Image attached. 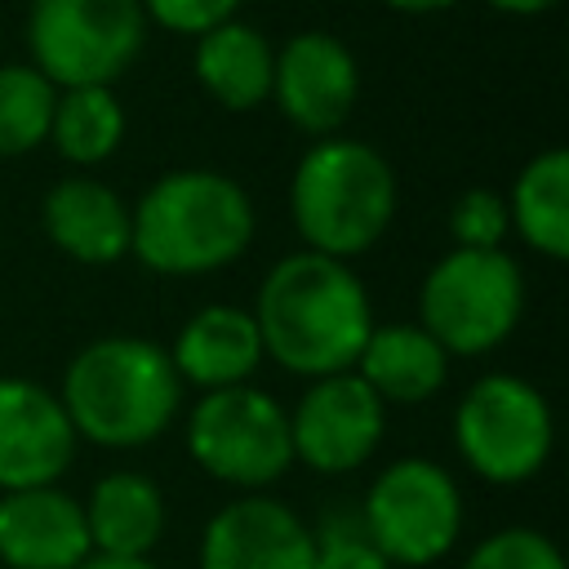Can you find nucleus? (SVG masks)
<instances>
[{"label":"nucleus","mask_w":569,"mask_h":569,"mask_svg":"<svg viewBox=\"0 0 569 569\" xmlns=\"http://www.w3.org/2000/svg\"><path fill=\"white\" fill-rule=\"evenodd\" d=\"M253 325L262 356L311 382L356 369L373 329V307L365 280L347 262L298 249L262 276Z\"/></svg>","instance_id":"f257e3e1"},{"label":"nucleus","mask_w":569,"mask_h":569,"mask_svg":"<svg viewBox=\"0 0 569 569\" xmlns=\"http://www.w3.org/2000/svg\"><path fill=\"white\" fill-rule=\"evenodd\" d=\"M76 440L102 449H142L169 431L182 405V378L169 351L138 333H107L84 342L58 391Z\"/></svg>","instance_id":"f03ea898"},{"label":"nucleus","mask_w":569,"mask_h":569,"mask_svg":"<svg viewBox=\"0 0 569 569\" xmlns=\"http://www.w3.org/2000/svg\"><path fill=\"white\" fill-rule=\"evenodd\" d=\"M129 253L156 276H209L231 267L253 240L249 191L213 169H173L129 209Z\"/></svg>","instance_id":"7ed1b4c3"},{"label":"nucleus","mask_w":569,"mask_h":569,"mask_svg":"<svg viewBox=\"0 0 569 569\" xmlns=\"http://www.w3.org/2000/svg\"><path fill=\"white\" fill-rule=\"evenodd\" d=\"M400 204L391 160L360 138H316L293 169L289 213L311 253L360 258L373 249Z\"/></svg>","instance_id":"20e7f679"},{"label":"nucleus","mask_w":569,"mask_h":569,"mask_svg":"<svg viewBox=\"0 0 569 569\" xmlns=\"http://www.w3.org/2000/svg\"><path fill=\"white\" fill-rule=\"evenodd\" d=\"M525 311V271L507 249H449L418 289V325L449 356L502 347Z\"/></svg>","instance_id":"39448f33"},{"label":"nucleus","mask_w":569,"mask_h":569,"mask_svg":"<svg viewBox=\"0 0 569 569\" xmlns=\"http://www.w3.org/2000/svg\"><path fill=\"white\" fill-rule=\"evenodd\" d=\"M147 44L138 0H31L27 53L53 89L111 84Z\"/></svg>","instance_id":"423d86ee"},{"label":"nucleus","mask_w":569,"mask_h":569,"mask_svg":"<svg viewBox=\"0 0 569 569\" xmlns=\"http://www.w3.org/2000/svg\"><path fill=\"white\" fill-rule=\"evenodd\" d=\"M453 445L480 480L525 485L551 458L556 418L547 396L520 373H485L453 409Z\"/></svg>","instance_id":"0eeeda50"},{"label":"nucleus","mask_w":569,"mask_h":569,"mask_svg":"<svg viewBox=\"0 0 569 569\" xmlns=\"http://www.w3.org/2000/svg\"><path fill=\"white\" fill-rule=\"evenodd\" d=\"M187 449L204 476L244 493H262L293 467L289 413L253 382L204 391L187 413Z\"/></svg>","instance_id":"6e6552de"},{"label":"nucleus","mask_w":569,"mask_h":569,"mask_svg":"<svg viewBox=\"0 0 569 569\" xmlns=\"http://www.w3.org/2000/svg\"><path fill=\"white\" fill-rule=\"evenodd\" d=\"M356 516L391 569H422L458 547L462 489L431 458H396L373 476Z\"/></svg>","instance_id":"1a4fd4ad"},{"label":"nucleus","mask_w":569,"mask_h":569,"mask_svg":"<svg viewBox=\"0 0 569 569\" xmlns=\"http://www.w3.org/2000/svg\"><path fill=\"white\" fill-rule=\"evenodd\" d=\"M387 431V405L360 382L356 369L311 378L302 400L289 409V445L293 462L311 471L342 476L365 467Z\"/></svg>","instance_id":"9d476101"},{"label":"nucleus","mask_w":569,"mask_h":569,"mask_svg":"<svg viewBox=\"0 0 569 569\" xmlns=\"http://www.w3.org/2000/svg\"><path fill=\"white\" fill-rule=\"evenodd\" d=\"M271 98L284 120L311 138H333L360 98L356 53L329 31H298L276 49Z\"/></svg>","instance_id":"9b49d317"},{"label":"nucleus","mask_w":569,"mask_h":569,"mask_svg":"<svg viewBox=\"0 0 569 569\" xmlns=\"http://www.w3.org/2000/svg\"><path fill=\"white\" fill-rule=\"evenodd\" d=\"M76 458V431L53 391L31 378H0V493L58 485Z\"/></svg>","instance_id":"f8f14e48"},{"label":"nucleus","mask_w":569,"mask_h":569,"mask_svg":"<svg viewBox=\"0 0 569 569\" xmlns=\"http://www.w3.org/2000/svg\"><path fill=\"white\" fill-rule=\"evenodd\" d=\"M200 569H316L311 525L280 498L244 493L204 525Z\"/></svg>","instance_id":"ddd939ff"},{"label":"nucleus","mask_w":569,"mask_h":569,"mask_svg":"<svg viewBox=\"0 0 569 569\" xmlns=\"http://www.w3.org/2000/svg\"><path fill=\"white\" fill-rule=\"evenodd\" d=\"M93 556L84 507L58 489H13L0 493V565L9 569H80Z\"/></svg>","instance_id":"4468645a"},{"label":"nucleus","mask_w":569,"mask_h":569,"mask_svg":"<svg viewBox=\"0 0 569 569\" xmlns=\"http://www.w3.org/2000/svg\"><path fill=\"white\" fill-rule=\"evenodd\" d=\"M40 218H44L49 240L84 267H107L129 253V227H133L129 204L120 200L116 187H107L89 173H71V178L53 182Z\"/></svg>","instance_id":"2eb2a0df"},{"label":"nucleus","mask_w":569,"mask_h":569,"mask_svg":"<svg viewBox=\"0 0 569 569\" xmlns=\"http://www.w3.org/2000/svg\"><path fill=\"white\" fill-rule=\"evenodd\" d=\"M169 360L182 382H196L200 391L240 387L262 365V338L253 325V311L231 302L200 307L173 338Z\"/></svg>","instance_id":"dca6fc26"},{"label":"nucleus","mask_w":569,"mask_h":569,"mask_svg":"<svg viewBox=\"0 0 569 569\" xmlns=\"http://www.w3.org/2000/svg\"><path fill=\"white\" fill-rule=\"evenodd\" d=\"M356 373L382 405H422L445 387L449 351L422 325H373Z\"/></svg>","instance_id":"f3484780"},{"label":"nucleus","mask_w":569,"mask_h":569,"mask_svg":"<svg viewBox=\"0 0 569 569\" xmlns=\"http://www.w3.org/2000/svg\"><path fill=\"white\" fill-rule=\"evenodd\" d=\"M191 71L213 102H222L227 111H249L271 98L276 44L258 27L227 18V22L209 27L204 36H196Z\"/></svg>","instance_id":"a211bd4d"},{"label":"nucleus","mask_w":569,"mask_h":569,"mask_svg":"<svg viewBox=\"0 0 569 569\" xmlns=\"http://www.w3.org/2000/svg\"><path fill=\"white\" fill-rule=\"evenodd\" d=\"M80 507H84V529H89L93 556L142 560L164 533V493L142 471L102 476Z\"/></svg>","instance_id":"6ab92c4d"},{"label":"nucleus","mask_w":569,"mask_h":569,"mask_svg":"<svg viewBox=\"0 0 569 569\" xmlns=\"http://www.w3.org/2000/svg\"><path fill=\"white\" fill-rule=\"evenodd\" d=\"M511 231L542 258L569 253V151L547 147L529 156L507 191Z\"/></svg>","instance_id":"aec40b11"},{"label":"nucleus","mask_w":569,"mask_h":569,"mask_svg":"<svg viewBox=\"0 0 569 569\" xmlns=\"http://www.w3.org/2000/svg\"><path fill=\"white\" fill-rule=\"evenodd\" d=\"M49 142L58 147L62 160L84 164V169L111 160L116 147L124 142V107L111 93V84L58 89L53 120H49Z\"/></svg>","instance_id":"412c9836"},{"label":"nucleus","mask_w":569,"mask_h":569,"mask_svg":"<svg viewBox=\"0 0 569 569\" xmlns=\"http://www.w3.org/2000/svg\"><path fill=\"white\" fill-rule=\"evenodd\" d=\"M53 98L58 89L31 62L0 67V160L27 156L40 142H49Z\"/></svg>","instance_id":"4be33fe9"},{"label":"nucleus","mask_w":569,"mask_h":569,"mask_svg":"<svg viewBox=\"0 0 569 569\" xmlns=\"http://www.w3.org/2000/svg\"><path fill=\"white\" fill-rule=\"evenodd\" d=\"M462 569H565V556L547 533L511 525L480 538L462 560Z\"/></svg>","instance_id":"5701e85b"},{"label":"nucleus","mask_w":569,"mask_h":569,"mask_svg":"<svg viewBox=\"0 0 569 569\" xmlns=\"http://www.w3.org/2000/svg\"><path fill=\"white\" fill-rule=\"evenodd\" d=\"M311 542H316V569H391L356 511H329L311 529Z\"/></svg>","instance_id":"b1692460"},{"label":"nucleus","mask_w":569,"mask_h":569,"mask_svg":"<svg viewBox=\"0 0 569 569\" xmlns=\"http://www.w3.org/2000/svg\"><path fill=\"white\" fill-rule=\"evenodd\" d=\"M507 231H511L507 196H498L493 187H471L449 209L453 249H502Z\"/></svg>","instance_id":"393cba45"},{"label":"nucleus","mask_w":569,"mask_h":569,"mask_svg":"<svg viewBox=\"0 0 569 569\" xmlns=\"http://www.w3.org/2000/svg\"><path fill=\"white\" fill-rule=\"evenodd\" d=\"M147 22L178 31V36H204L209 27L236 18L240 0H138Z\"/></svg>","instance_id":"a878e982"},{"label":"nucleus","mask_w":569,"mask_h":569,"mask_svg":"<svg viewBox=\"0 0 569 569\" xmlns=\"http://www.w3.org/2000/svg\"><path fill=\"white\" fill-rule=\"evenodd\" d=\"M485 4H493L498 13H511V18H533V13L556 9L560 0H485Z\"/></svg>","instance_id":"bb28decb"},{"label":"nucleus","mask_w":569,"mask_h":569,"mask_svg":"<svg viewBox=\"0 0 569 569\" xmlns=\"http://www.w3.org/2000/svg\"><path fill=\"white\" fill-rule=\"evenodd\" d=\"M382 4L396 9V13H440V9H449L458 0H382Z\"/></svg>","instance_id":"cd10ccee"},{"label":"nucleus","mask_w":569,"mask_h":569,"mask_svg":"<svg viewBox=\"0 0 569 569\" xmlns=\"http://www.w3.org/2000/svg\"><path fill=\"white\" fill-rule=\"evenodd\" d=\"M80 569H160V565H151L147 556L142 560H116V556H89Z\"/></svg>","instance_id":"c85d7f7f"}]
</instances>
